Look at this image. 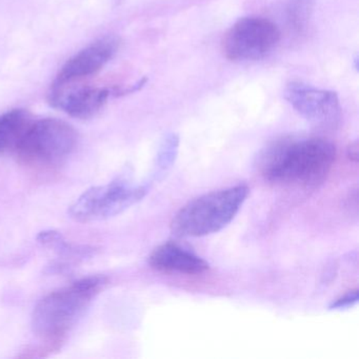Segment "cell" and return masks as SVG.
I'll return each mask as SVG.
<instances>
[{"instance_id": "obj_6", "label": "cell", "mask_w": 359, "mask_h": 359, "mask_svg": "<svg viewBox=\"0 0 359 359\" xmlns=\"http://www.w3.org/2000/svg\"><path fill=\"white\" fill-rule=\"evenodd\" d=\"M280 35L278 27L266 18H241L224 34L222 53L231 62L262 60L277 47Z\"/></svg>"}, {"instance_id": "obj_14", "label": "cell", "mask_w": 359, "mask_h": 359, "mask_svg": "<svg viewBox=\"0 0 359 359\" xmlns=\"http://www.w3.org/2000/svg\"><path fill=\"white\" fill-rule=\"evenodd\" d=\"M178 147L180 137L176 134L170 133L165 136L157 155V176L167 173L173 165L177 156Z\"/></svg>"}, {"instance_id": "obj_4", "label": "cell", "mask_w": 359, "mask_h": 359, "mask_svg": "<svg viewBox=\"0 0 359 359\" xmlns=\"http://www.w3.org/2000/svg\"><path fill=\"white\" fill-rule=\"evenodd\" d=\"M76 130L66 121L46 118L34 121L14 151L20 165L36 173L53 171L72 154Z\"/></svg>"}, {"instance_id": "obj_9", "label": "cell", "mask_w": 359, "mask_h": 359, "mask_svg": "<svg viewBox=\"0 0 359 359\" xmlns=\"http://www.w3.org/2000/svg\"><path fill=\"white\" fill-rule=\"evenodd\" d=\"M117 49L118 41L114 39H100L92 43L67 62L54 86L76 83L96 74L112 60Z\"/></svg>"}, {"instance_id": "obj_16", "label": "cell", "mask_w": 359, "mask_h": 359, "mask_svg": "<svg viewBox=\"0 0 359 359\" xmlns=\"http://www.w3.org/2000/svg\"><path fill=\"white\" fill-rule=\"evenodd\" d=\"M348 156L350 157L351 161L357 163L358 161V142H355L350 144L348 149Z\"/></svg>"}, {"instance_id": "obj_8", "label": "cell", "mask_w": 359, "mask_h": 359, "mask_svg": "<svg viewBox=\"0 0 359 359\" xmlns=\"http://www.w3.org/2000/svg\"><path fill=\"white\" fill-rule=\"evenodd\" d=\"M110 91L90 86H53L50 94L52 106L71 117L89 119L95 116L106 104Z\"/></svg>"}, {"instance_id": "obj_15", "label": "cell", "mask_w": 359, "mask_h": 359, "mask_svg": "<svg viewBox=\"0 0 359 359\" xmlns=\"http://www.w3.org/2000/svg\"><path fill=\"white\" fill-rule=\"evenodd\" d=\"M358 302V290H352L348 293L337 298L333 304L330 306V310H341L354 306Z\"/></svg>"}, {"instance_id": "obj_10", "label": "cell", "mask_w": 359, "mask_h": 359, "mask_svg": "<svg viewBox=\"0 0 359 359\" xmlns=\"http://www.w3.org/2000/svg\"><path fill=\"white\" fill-rule=\"evenodd\" d=\"M151 266L161 272L201 275L209 270L205 259L173 243L157 247L149 257Z\"/></svg>"}, {"instance_id": "obj_3", "label": "cell", "mask_w": 359, "mask_h": 359, "mask_svg": "<svg viewBox=\"0 0 359 359\" xmlns=\"http://www.w3.org/2000/svg\"><path fill=\"white\" fill-rule=\"evenodd\" d=\"M249 188L243 184L214 191L189 201L171 222L175 236H208L226 228L245 203Z\"/></svg>"}, {"instance_id": "obj_13", "label": "cell", "mask_w": 359, "mask_h": 359, "mask_svg": "<svg viewBox=\"0 0 359 359\" xmlns=\"http://www.w3.org/2000/svg\"><path fill=\"white\" fill-rule=\"evenodd\" d=\"M314 7V0H291L287 8V18L294 30L302 32L308 26Z\"/></svg>"}, {"instance_id": "obj_5", "label": "cell", "mask_w": 359, "mask_h": 359, "mask_svg": "<svg viewBox=\"0 0 359 359\" xmlns=\"http://www.w3.org/2000/svg\"><path fill=\"white\" fill-rule=\"evenodd\" d=\"M147 192L148 187L132 186L126 180H115L83 192L71 205L69 214L79 222L108 219L142 201Z\"/></svg>"}, {"instance_id": "obj_12", "label": "cell", "mask_w": 359, "mask_h": 359, "mask_svg": "<svg viewBox=\"0 0 359 359\" xmlns=\"http://www.w3.org/2000/svg\"><path fill=\"white\" fill-rule=\"evenodd\" d=\"M37 239L43 247L49 248V249L54 250V251L67 256H83L88 255L92 252V249H88L87 247L79 248L71 245L62 237V234L56 232V231L41 232Z\"/></svg>"}, {"instance_id": "obj_2", "label": "cell", "mask_w": 359, "mask_h": 359, "mask_svg": "<svg viewBox=\"0 0 359 359\" xmlns=\"http://www.w3.org/2000/svg\"><path fill=\"white\" fill-rule=\"evenodd\" d=\"M108 283L102 275L86 277L43 297L33 311V333L45 352L60 350L79 317Z\"/></svg>"}, {"instance_id": "obj_11", "label": "cell", "mask_w": 359, "mask_h": 359, "mask_svg": "<svg viewBox=\"0 0 359 359\" xmlns=\"http://www.w3.org/2000/svg\"><path fill=\"white\" fill-rule=\"evenodd\" d=\"M32 123V115L20 109L0 115V156L14 153Z\"/></svg>"}, {"instance_id": "obj_1", "label": "cell", "mask_w": 359, "mask_h": 359, "mask_svg": "<svg viewBox=\"0 0 359 359\" xmlns=\"http://www.w3.org/2000/svg\"><path fill=\"white\" fill-rule=\"evenodd\" d=\"M336 148L323 138H283L260 152V175L275 184L312 188L323 182L333 167Z\"/></svg>"}, {"instance_id": "obj_7", "label": "cell", "mask_w": 359, "mask_h": 359, "mask_svg": "<svg viewBox=\"0 0 359 359\" xmlns=\"http://www.w3.org/2000/svg\"><path fill=\"white\" fill-rule=\"evenodd\" d=\"M285 100L304 118L319 127H335L341 115L337 94L302 83H291L283 92Z\"/></svg>"}]
</instances>
